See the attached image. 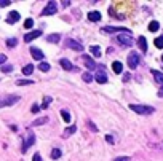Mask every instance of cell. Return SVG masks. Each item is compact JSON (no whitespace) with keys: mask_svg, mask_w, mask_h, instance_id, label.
Returning a JSON list of instances; mask_svg holds the SVG:
<instances>
[{"mask_svg":"<svg viewBox=\"0 0 163 161\" xmlns=\"http://www.w3.org/2000/svg\"><path fill=\"white\" fill-rule=\"evenodd\" d=\"M130 109L133 110V112L139 113V115H152L154 113V107H150V105H142V104H131Z\"/></svg>","mask_w":163,"mask_h":161,"instance_id":"1","label":"cell"},{"mask_svg":"<svg viewBox=\"0 0 163 161\" xmlns=\"http://www.w3.org/2000/svg\"><path fill=\"white\" fill-rule=\"evenodd\" d=\"M18 101H19V96H15V94H11V96H3V97H0V109H2V107H7V105L16 104Z\"/></svg>","mask_w":163,"mask_h":161,"instance_id":"2","label":"cell"},{"mask_svg":"<svg viewBox=\"0 0 163 161\" xmlns=\"http://www.w3.org/2000/svg\"><path fill=\"white\" fill-rule=\"evenodd\" d=\"M127 62H128V67H130V69H136V67L139 65V62H141V59H139V54H138L136 51H131L130 54H128Z\"/></svg>","mask_w":163,"mask_h":161,"instance_id":"3","label":"cell"},{"mask_svg":"<svg viewBox=\"0 0 163 161\" xmlns=\"http://www.w3.org/2000/svg\"><path fill=\"white\" fill-rule=\"evenodd\" d=\"M117 40L123 45V46H131L133 45V38H131V34L130 32H125V34H120L117 37Z\"/></svg>","mask_w":163,"mask_h":161,"instance_id":"4","label":"cell"},{"mask_svg":"<svg viewBox=\"0 0 163 161\" xmlns=\"http://www.w3.org/2000/svg\"><path fill=\"white\" fill-rule=\"evenodd\" d=\"M59 64H61V67L64 69V70H67V72H72V70H74V72H77V70H78V69L74 67V64L70 62L69 59H66V57H62V59L59 61Z\"/></svg>","mask_w":163,"mask_h":161,"instance_id":"5","label":"cell"},{"mask_svg":"<svg viewBox=\"0 0 163 161\" xmlns=\"http://www.w3.org/2000/svg\"><path fill=\"white\" fill-rule=\"evenodd\" d=\"M58 11V7L54 2H48V5H46L45 8H43V11H42V15L43 16H46V15H54V13Z\"/></svg>","mask_w":163,"mask_h":161,"instance_id":"6","label":"cell"},{"mask_svg":"<svg viewBox=\"0 0 163 161\" xmlns=\"http://www.w3.org/2000/svg\"><path fill=\"white\" fill-rule=\"evenodd\" d=\"M94 78H96V81H98V83H101V85L107 83V73H106V70L101 67L98 72H96V77H94Z\"/></svg>","mask_w":163,"mask_h":161,"instance_id":"7","label":"cell"},{"mask_svg":"<svg viewBox=\"0 0 163 161\" xmlns=\"http://www.w3.org/2000/svg\"><path fill=\"white\" fill-rule=\"evenodd\" d=\"M102 32H106V34H115V32H130L128 29H122V27H109V26H106V27H102ZM131 34V32H130Z\"/></svg>","mask_w":163,"mask_h":161,"instance_id":"8","label":"cell"},{"mask_svg":"<svg viewBox=\"0 0 163 161\" xmlns=\"http://www.w3.org/2000/svg\"><path fill=\"white\" fill-rule=\"evenodd\" d=\"M42 35V30H34V32H29L24 35V42L26 43H29V42H32L35 40V38H38V37Z\"/></svg>","mask_w":163,"mask_h":161,"instance_id":"9","label":"cell"},{"mask_svg":"<svg viewBox=\"0 0 163 161\" xmlns=\"http://www.w3.org/2000/svg\"><path fill=\"white\" fill-rule=\"evenodd\" d=\"M34 142H35V136H34L32 133H29V136H27V141H26L24 144H23V148H21V150H23V153H26V152H27V148H29V147H30V145L34 144Z\"/></svg>","mask_w":163,"mask_h":161,"instance_id":"10","label":"cell"},{"mask_svg":"<svg viewBox=\"0 0 163 161\" xmlns=\"http://www.w3.org/2000/svg\"><path fill=\"white\" fill-rule=\"evenodd\" d=\"M18 21H19V13L18 11H10L8 16H7V22H8V24H16Z\"/></svg>","mask_w":163,"mask_h":161,"instance_id":"11","label":"cell"},{"mask_svg":"<svg viewBox=\"0 0 163 161\" xmlns=\"http://www.w3.org/2000/svg\"><path fill=\"white\" fill-rule=\"evenodd\" d=\"M30 54H32V57L37 59V61H42L43 57H45V54H43L38 48H35V46H30Z\"/></svg>","mask_w":163,"mask_h":161,"instance_id":"12","label":"cell"},{"mask_svg":"<svg viewBox=\"0 0 163 161\" xmlns=\"http://www.w3.org/2000/svg\"><path fill=\"white\" fill-rule=\"evenodd\" d=\"M67 45H69V48H72V49H75V51H83V45H80L77 40H72V38H69L67 40Z\"/></svg>","mask_w":163,"mask_h":161,"instance_id":"13","label":"cell"},{"mask_svg":"<svg viewBox=\"0 0 163 161\" xmlns=\"http://www.w3.org/2000/svg\"><path fill=\"white\" fill-rule=\"evenodd\" d=\"M150 72H152V75H154L155 81H157L160 86H163V73L160 72V70H155V69H150Z\"/></svg>","mask_w":163,"mask_h":161,"instance_id":"14","label":"cell"},{"mask_svg":"<svg viewBox=\"0 0 163 161\" xmlns=\"http://www.w3.org/2000/svg\"><path fill=\"white\" fill-rule=\"evenodd\" d=\"M83 61H85V65H86L88 70H94V69H96V62H94L90 56H83Z\"/></svg>","mask_w":163,"mask_h":161,"instance_id":"15","label":"cell"},{"mask_svg":"<svg viewBox=\"0 0 163 161\" xmlns=\"http://www.w3.org/2000/svg\"><path fill=\"white\" fill-rule=\"evenodd\" d=\"M75 131H77V126H75V125L69 126V128H66V129H64V133H62V137H64V139H67V137L72 136Z\"/></svg>","mask_w":163,"mask_h":161,"instance_id":"16","label":"cell"},{"mask_svg":"<svg viewBox=\"0 0 163 161\" xmlns=\"http://www.w3.org/2000/svg\"><path fill=\"white\" fill-rule=\"evenodd\" d=\"M88 19H90L91 22H98V21L101 19V13L99 11H90L88 13Z\"/></svg>","mask_w":163,"mask_h":161,"instance_id":"17","label":"cell"},{"mask_svg":"<svg viewBox=\"0 0 163 161\" xmlns=\"http://www.w3.org/2000/svg\"><path fill=\"white\" fill-rule=\"evenodd\" d=\"M138 43H139V48H141V51L142 53H147V40H146V37H139L138 38Z\"/></svg>","mask_w":163,"mask_h":161,"instance_id":"18","label":"cell"},{"mask_svg":"<svg viewBox=\"0 0 163 161\" xmlns=\"http://www.w3.org/2000/svg\"><path fill=\"white\" fill-rule=\"evenodd\" d=\"M46 42L48 43H58V42H61V34H51V35L46 37Z\"/></svg>","mask_w":163,"mask_h":161,"instance_id":"19","label":"cell"},{"mask_svg":"<svg viewBox=\"0 0 163 161\" xmlns=\"http://www.w3.org/2000/svg\"><path fill=\"white\" fill-rule=\"evenodd\" d=\"M112 70H114L115 73H122V70H123V64L120 62V61H115V62H112Z\"/></svg>","mask_w":163,"mask_h":161,"instance_id":"20","label":"cell"},{"mask_svg":"<svg viewBox=\"0 0 163 161\" xmlns=\"http://www.w3.org/2000/svg\"><path fill=\"white\" fill-rule=\"evenodd\" d=\"M160 29V24H158V21H152L150 24H149V30L150 32H157Z\"/></svg>","mask_w":163,"mask_h":161,"instance_id":"21","label":"cell"},{"mask_svg":"<svg viewBox=\"0 0 163 161\" xmlns=\"http://www.w3.org/2000/svg\"><path fill=\"white\" fill-rule=\"evenodd\" d=\"M32 72H34V65L32 64H27V65L23 67V73H24V75H30Z\"/></svg>","mask_w":163,"mask_h":161,"instance_id":"22","label":"cell"},{"mask_svg":"<svg viewBox=\"0 0 163 161\" xmlns=\"http://www.w3.org/2000/svg\"><path fill=\"white\" fill-rule=\"evenodd\" d=\"M91 53H93V54H94V56H96V57H99V56H101V48H99V46H96V45H93V46H91Z\"/></svg>","mask_w":163,"mask_h":161,"instance_id":"23","label":"cell"},{"mask_svg":"<svg viewBox=\"0 0 163 161\" xmlns=\"http://www.w3.org/2000/svg\"><path fill=\"white\" fill-rule=\"evenodd\" d=\"M46 121H48V117H42V118H38V120H35V121H34V126H40V125H45Z\"/></svg>","mask_w":163,"mask_h":161,"instance_id":"24","label":"cell"},{"mask_svg":"<svg viewBox=\"0 0 163 161\" xmlns=\"http://www.w3.org/2000/svg\"><path fill=\"white\" fill-rule=\"evenodd\" d=\"M38 70H42V72H48V70H50V64H48V62H40V64H38Z\"/></svg>","mask_w":163,"mask_h":161,"instance_id":"25","label":"cell"},{"mask_svg":"<svg viewBox=\"0 0 163 161\" xmlns=\"http://www.w3.org/2000/svg\"><path fill=\"white\" fill-rule=\"evenodd\" d=\"M32 83H35V81H32V80H16L18 86H26V85H32Z\"/></svg>","mask_w":163,"mask_h":161,"instance_id":"26","label":"cell"},{"mask_svg":"<svg viewBox=\"0 0 163 161\" xmlns=\"http://www.w3.org/2000/svg\"><path fill=\"white\" fill-rule=\"evenodd\" d=\"M51 158H53V160L61 158V150H59V148H53V150H51Z\"/></svg>","mask_w":163,"mask_h":161,"instance_id":"27","label":"cell"},{"mask_svg":"<svg viewBox=\"0 0 163 161\" xmlns=\"http://www.w3.org/2000/svg\"><path fill=\"white\" fill-rule=\"evenodd\" d=\"M51 101H53V99H51L50 96H45V99H43V104H42L40 109H46V107H48V105L51 104Z\"/></svg>","mask_w":163,"mask_h":161,"instance_id":"28","label":"cell"},{"mask_svg":"<svg viewBox=\"0 0 163 161\" xmlns=\"http://www.w3.org/2000/svg\"><path fill=\"white\" fill-rule=\"evenodd\" d=\"M16 45H18L16 38H8V40H7V46H8V48H15Z\"/></svg>","mask_w":163,"mask_h":161,"instance_id":"29","label":"cell"},{"mask_svg":"<svg viewBox=\"0 0 163 161\" xmlns=\"http://www.w3.org/2000/svg\"><path fill=\"white\" fill-rule=\"evenodd\" d=\"M61 117H62V120H64L66 123H69V121H70V115H69L67 110H61Z\"/></svg>","mask_w":163,"mask_h":161,"instance_id":"30","label":"cell"},{"mask_svg":"<svg viewBox=\"0 0 163 161\" xmlns=\"http://www.w3.org/2000/svg\"><path fill=\"white\" fill-rule=\"evenodd\" d=\"M154 43H155V46H157V48H163V35L162 37H157Z\"/></svg>","mask_w":163,"mask_h":161,"instance_id":"31","label":"cell"},{"mask_svg":"<svg viewBox=\"0 0 163 161\" xmlns=\"http://www.w3.org/2000/svg\"><path fill=\"white\" fill-rule=\"evenodd\" d=\"M82 78H83V81H86V83H90V81L93 80V75H91V73H88V72H85L83 75H82Z\"/></svg>","mask_w":163,"mask_h":161,"instance_id":"32","label":"cell"},{"mask_svg":"<svg viewBox=\"0 0 163 161\" xmlns=\"http://www.w3.org/2000/svg\"><path fill=\"white\" fill-rule=\"evenodd\" d=\"M86 125H88V128H90L93 133H98V128H96V125H94L93 121H86Z\"/></svg>","mask_w":163,"mask_h":161,"instance_id":"33","label":"cell"},{"mask_svg":"<svg viewBox=\"0 0 163 161\" xmlns=\"http://www.w3.org/2000/svg\"><path fill=\"white\" fill-rule=\"evenodd\" d=\"M32 26H34V19H26L24 21V27L26 29H30Z\"/></svg>","mask_w":163,"mask_h":161,"instance_id":"34","label":"cell"},{"mask_svg":"<svg viewBox=\"0 0 163 161\" xmlns=\"http://www.w3.org/2000/svg\"><path fill=\"white\" fill-rule=\"evenodd\" d=\"M13 70V65H3L2 67V72H5V73H10Z\"/></svg>","mask_w":163,"mask_h":161,"instance_id":"35","label":"cell"},{"mask_svg":"<svg viewBox=\"0 0 163 161\" xmlns=\"http://www.w3.org/2000/svg\"><path fill=\"white\" fill-rule=\"evenodd\" d=\"M38 110H42V109H40V105L34 104V105H32V109H30V112H32V113H37V112H38Z\"/></svg>","mask_w":163,"mask_h":161,"instance_id":"36","label":"cell"},{"mask_svg":"<svg viewBox=\"0 0 163 161\" xmlns=\"http://www.w3.org/2000/svg\"><path fill=\"white\" fill-rule=\"evenodd\" d=\"M10 3H11L10 0H0V7H8Z\"/></svg>","mask_w":163,"mask_h":161,"instance_id":"37","label":"cell"},{"mask_svg":"<svg viewBox=\"0 0 163 161\" xmlns=\"http://www.w3.org/2000/svg\"><path fill=\"white\" fill-rule=\"evenodd\" d=\"M114 161H130V158L128 156H118V158H115Z\"/></svg>","mask_w":163,"mask_h":161,"instance_id":"38","label":"cell"},{"mask_svg":"<svg viewBox=\"0 0 163 161\" xmlns=\"http://www.w3.org/2000/svg\"><path fill=\"white\" fill-rule=\"evenodd\" d=\"M32 161H42V156H40V153H35L32 158Z\"/></svg>","mask_w":163,"mask_h":161,"instance_id":"39","label":"cell"},{"mask_svg":"<svg viewBox=\"0 0 163 161\" xmlns=\"http://www.w3.org/2000/svg\"><path fill=\"white\" fill-rule=\"evenodd\" d=\"M5 62H7V56H5V54H0V64L3 65Z\"/></svg>","mask_w":163,"mask_h":161,"instance_id":"40","label":"cell"},{"mask_svg":"<svg viewBox=\"0 0 163 161\" xmlns=\"http://www.w3.org/2000/svg\"><path fill=\"white\" fill-rule=\"evenodd\" d=\"M106 141L109 142V144H114V137H112V136H106Z\"/></svg>","mask_w":163,"mask_h":161,"instance_id":"41","label":"cell"},{"mask_svg":"<svg viewBox=\"0 0 163 161\" xmlns=\"http://www.w3.org/2000/svg\"><path fill=\"white\" fill-rule=\"evenodd\" d=\"M128 80H130V73H125V75H123V83L128 81Z\"/></svg>","mask_w":163,"mask_h":161,"instance_id":"42","label":"cell"},{"mask_svg":"<svg viewBox=\"0 0 163 161\" xmlns=\"http://www.w3.org/2000/svg\"><path fill=\"white\" fill-rule=\"evenodd\" d=\"M69 5H70V2H62V7H64V8L66 7H69Z\"/></svg>","mask_w":163,"mask_h":161,"instance_id":"43","label":"cell"},{"mask_svg":"<svg viewBox=\"0 0 163 161\" xmlns=\"http://www.w3.org/2000/svg\"><path fill=\"white\" fill-rule=\"evenodd\" d=\"M158 96H160V97H163V88H162V89H160V91H158Z\"/></svg>","mask_w":163,"mask_h":161,"instance_id":"44","label":"cell"},{"mask_svg":"<svg viewBox=\"0 0 163 161\" xmlns=\"http://www.w3.org/2000/svg\"><path fill=\"white\" fill-rule=\"evenodd\" d=\"M162 61H163V56H162Z\"/></svg>","mask_w":163,"mask_h":161,"instance_id":"45","label":"cell"}]
</instances>
